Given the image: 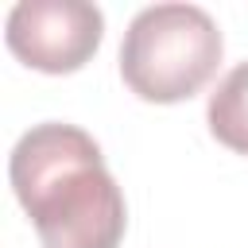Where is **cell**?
<instances>
[{
	"label": "cell",
	"instance_id": "1",
	"mask_svg": "<svg viewBox=\"0 0 248 248\" xmlns=\"http://www.w3.org/2000/svg\"><path fill=\"white\" fill-rule=\"evenodd\" d=\"M8 178L43 248H116L124 240V194L97 140L78 124L46 120L23 132Z\"/></svg>",
	"mask_w": 248,
	"mask_h": 248
},
{
	"label": "cell",
	"instance_id": "2",
	"mask_svg": "<svg viewBox=\"0 0 248 248\" xmlns=\"http://www.w3.org/2000/svg\"><path fill=\"white\" fill-rule=\"evenodd\" d=\"M225 39L198 4H151L136 12L120 43V74L128 89L155 105L194 97L221 66Z\"/></svg>",
	"mask_w": 248,
	"mask_h": 248
},
{
	"label": "cell",
	"instance_id": "3",
	"mask_svg": "<svg viewBox=\"0 0 248 248\" xmlns=\"http://www.w3.org/2000/svg\"><path fill=\"white\" fill-rule=\"evenodd\" d=\"M105 35V16L85 0H19L8 12L4 39L12 54L43 74L81 70Z\"/></svg>",
	"mask_w": 248,
	"mask_h": 248
},
{
	"label": "cell",
	"instance_id": "4",
	"mask_svg": "<svg viewBox=\"0 0 248 248\" xmlns=\"http://www.w3.org/2000/svg\"><path fill=\"white\" fill-rule=\"evenodd\" d=\"M205 120L217 143H225L236 155H248V58L217 81L205 105Z\"/></svg>",
	"mask_w": 248,
	"mask_h": 248
}]
</instances>
